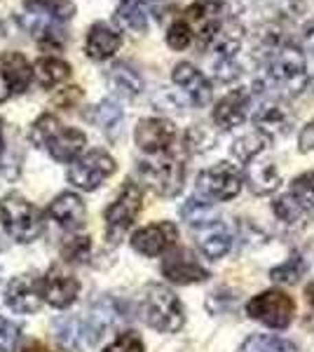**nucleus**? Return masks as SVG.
<instances>
[{
	"mask_svg": "<svg viewBox=\"0 0 314 352\" xmlns=\"http://www.w3.org/2000/svg\"><path fill=\"white\" fill-rule=\"evenodd\" d=\"M237 352H300V350L287 338L267 336V333H256V336H249L247 340H244Z\"/></svg>",
	"mask_w": 314,
	"mask_h": 352,
	"instance_id": "35",
	"label": "nucleus"
},
{
	"mask_svg": "<svg viewBox=\"0 0 314 352\" xmlns=\"http://www.w3.org/2000/svg\"><path fill=\"white\" fill-rule=\"evenodd\" d=\"M0 223L16 242H33L43 232V214L19 192H8L0 200Z\"/></svg>",
	"mask_w": 314,
	"mask_h": 352,
	"instance_id": "4",
	"label": "nucleus"
},
{
	"mask_svg": "<svg viewBox=\"0 0 314 352\" xmlns=\"http://www.w3.org/2000/svg\"><path fill=\"white\" fill-rule=\"evenodd\" d=\"M197 235H199L197 237L199 249H202L211 261L225 256L232 247V230L227 228L225 221H221V219L209 226H204V228H199Z\"/></svg>",
	"mask_w": 314,
	"mask_h": 352,
	"instance_id": "24",
	"label": "nucleus"
},
{
	"mask_svg": "<svg viewBox=\"0 0 314 352\" xmlns=\"http://www.w3.org/2000/svg\"><path fill=\"white\" fill-rule=\"evenodd\" d=\"M171 80H174L176 87H181V92L188 96L192 106H207L211 96H214V87H211L209 78L190 61L176 64L174 71H171Z\"/></svg>",
	"mask_w": 314,
	"mask_h": 352,
	"instance_id": "16",
	"label": "nucleus"
},
{
	"mask_svg": "<svg viewBox=\"0 0 314 352\" xmlns=\"http://www.w3.org/2000/svg\"><path fill=\"white\" fill-rule=\"evenodd\" d=\"M244 176L254 195H270L272 190L279 188V172L272 162H258L256 157L244 164Z\"/></svg>",
	"mask_w": 314,
	"mask_h": 352,
	"instance_id": "25",
	"label": "nucleus"
},
{
	"mask_svg": "<svg viewBox=\"0 0 314 352\" xmlns=\"http://www.w3.org/2000/svg\"><path fill=\"white\" fill-rule=\"evenodd\" d=\"M21 329L14 322L0 317V352H14L16 343H19Z\"/></svg>",
	"mask_w": 314,
	"mask_h": 352,
	"instance_id": "40",
	"label": "nucleus"
},
{
	"mask_svg": "<svg viewBox=\"0 0 314 352\" xmlns=\"http://www.w3.org/2000/svg\"><path fill=\"white\" fill-rule=\"evenodd\" d=\"M115 169H117V164L113 160V155L96 148V151L85 153L78 160H73L71 169H68V181L80 190L92 192L104 184L108 176L115 174Z\"/></svg>",
	"mask_w": 314,
	"mask_h": 352,
	"instance_id": "8",
	"label": "nucleus"
},
{
	"mask_svg": "<svg viewBox=\"0 0 314 352\" xmlns=\"http://www.w3.org/2000/svg\"><path fill=\"white\" fill-rule=\"evenodd\" d=\"M307 270V261L302 256L300 252H293L291 254L289 261H284L282 265L270 270V280L279 282V285H295Z\"/></svg>",
	"mask_w": 314,
	"mask_h": 352,
	"instance_id": "36",
	"label": "nucleus"
},
{
	"mask_svg": "<svg viewBox=\"0 0 314 352\" xmlns=\"http://www.w3.org/2000/svg\"><path fill=\"white\" fill-rule=\"evenodd\" d=\"M214 76L221 82H232L242 76V68L235 64V59H216L214 61Z\"/></svg>",
	"mask_w": 314,
	"mask_h": 352,
	"instance_id": "41",
	"label": "nucleus"
},
{
	"mask_svg": "<svg viewBox=\"0 0 314 352\" xmlns=\"http://www.w3.org/2000/svg\"><path fill=\"white\" fill-rule=\"evenodd\" d=\"M115 21L122 28H129L134 33L148 31V12L141 0H122L115 12Z\"/></svg>",
	"mask_w": 314,
	"mask_h": 352,
	"instance_id": "34",
	"label": "nucleus"
},
{
	"mask_svg": "<svg viewBox=\"0 0 314 352\" xmlns=\"http://www.w3.org/2000/svg\"><path fill=\"white\" fill-rule=\"evenodd\" d=\"M89 120H92L101 132H106L108 136H117L120 129H122V109L115 104L113 99H104L101 104H96L92 113H89Z\"/></svg>",
	"mask_w": 314,
	"mask_h": 352,
	"instance_id": "31",
	"label": "nucleus"
},
{
	"mask_svg": "<svg viewBox=\"0 0 314 352\" xmlns=\"http://www.w3.org/2000/svg\"><path fill=\"white\" fill-rule=\"evenodd\" d=\"M89 252H92L89 237H68V240L61 244V256H64L68 263H85V261L89 258Z\"/></svg>",
	"mask_w": 314,
	"mask_h": 352,
	"instance_id": "37",
	"label": "nucleus"
},
{
	"mask_svg": "<svg viewBox=\"0 0 314 352\" xmlns=\"http://www.w3.org/2000/svg\"><path fill=\"white\" fill-rule=\"evenodd\" d=\"M242 190V172L232 162H218L197 176V192L204 200L227 202Z\"/></svg>",
	"mask_w": 314,
	"mask_h": 352,
	"instance_id": "10",
	"label": "nucleus"
},
{
	"mask_svg": "<svg viewBox=\"0 0 314 352\" xmlns=\"http://www.w3.org/2000/svg\"><path fill=\"white\" fill-rule=\"evenodd\" d=\"M104 352H144V340H141L139 333L124 331V333H120Z\"/></svg>",
	"mask_w": 314,
	"mask_h": 352,
	"instance_id": "39",
	"label": "nucleus"
},
{
	"mask_svg": "<svg viewBox=\"0 0 314 352\" xmlns=\"http://www.w3.org/2000/svg\"><path fill=\"white\" fill-rule=\"evenodd\" d=\"M3 146H5V139H3V120H0V155H3Z\"/></svg>",
	"mask_w": 314,
	"mask_h": 352,
	"instance_id": "47",
	"label": "nucleus"
},
{
	"mask_svg": "<svg viewBox=\"0 0 314 352\" xmlns=\"http://www.w3.org/2000/svg\"><path fill=\"white\" fill-rule=\"evenodd\" d=\"M247 312L251 320L270 329H287L293 322L295 303L284 292H262L247 303Z\"/></svg>",
	"mask_w": 314,
	"mask_h": 352,
	"instance_id": "9",
	"label": "nucleus"
},
{
	"mask_svg": "<svg viewBox=\"0 0 314 352\" xmlns=\"http://www.w3.org/2000/svg\"><path fill=\"white\" fill-rule=\"evenodd\" d=\"M144 204V192L134 181H127L115 197V202L106 209V240L115 244L136 221Z\"/></svg>",
	"mask_w": 314,
	"mask_h": 352,
	"instance_id": "6",
	"label": "nucleus"
},
{
	"mask_svg": "<svg viewBox=\"0 0 314 352\" xmlns=\"http://www.w3.org/2000/svg\"><path fill=\"white\" fill-rule=\"evenodd\" d=\"M302 36H305L307 47H312V50H314V19L310 21V24L305 26V31H302Z\"/></svg>",
	"mask_w": 314,
	"mask_h": 352,
	"instance_id": "44",
	"label": "nucleus"
},
{
	"mask_svg": "<svg viewBox=\"0 0 314 352\" xmlns=\"http://www.w3.org/2000/svg\"><path fill=\"white\" fill-rule=\"evenodd\" d=\"M270 146H272L270 136H267L265 132H260V129H256V132L239 136L235 144H232L230 155L235 157L239 164H247L251 160H256V157H260L262 153L270 148Z\"/></svg>",
	"mask_w": 314,
	"mask_h": 352,
	"instance_id": "29",
	"label": "nucleus"
},
{
	"mask_svg": "<svg viewBox=\"0 0 314 352\" xmlns=\"http://www.w3.org/2000/svg\"><path fill=\"white\" fill-rule=\"evenodd\" d=\"M16 21H19L40 45H45V47H56V50L64 47L66 31L61 28L59 21L49 19V16H43V14H31V12L16 16Z\"/></svg>",
	"mask_w": 314,
	"mask_h": 352,
	"instance_id": "23",
	"label": "nucleus"
},
{
	"mask_svg": "<svg viewBox=\"0 0 314 352\" xmlns=\"http://www.w3.org/2000/svg\"><path fill=\"white\" fill-rule=\"evenodd\" d=\"M307 298H310V303H312V308H314V285L307 287Z\"/></svg>",
	"mask_w": 314,
	"mask_h": 352,
	"instance_id": "46",
	"label": "nucleus"
},
{
	"mask_svg": "<svg viewBox=\"0 0 314 352\" xmlns=\"http://www.w3.org/2000/svg\"><path fill=\"white\" fill-rule=\"evenodd\" d=\"M47 214H49V219L56 221V223L66 230H80L85 226V219H87L85 202L80 200L76 192H61L59 197H54Z\"/></svg>",
	"mask_w": 314,
	"mask_h": 352,
	"instance_id": "20",
	"label": "nucleus"
},
{
	"mask_svg": "<svg viewBox=\"0 0 314 352\" xmlns=\"http://www.w3.org/2000/svg\"><path fill=\"white\" fill-rule=\"evenodd\" d=\"M120 320H124V310L115 298H101L99 303H94L89 317L85 320L89 345H94L96 340L104 336L111 327H115Z\"/></svg>",
	"mask_w": 314,
	"mask_h": 352,
	"instance_id": "19",
	"label": "nucleus"
},
{
	"mask_svg": "<svg viewBox=\"0 0 314 352\" xmlns=\"http://www.w3.org/2000/svg\"><path fill=\"white\" fill-rule=\"evenodd\" d=\"M141 315L146 324L159 333H176L186 324V312L179 296L162 285H150L144 292Z\"/></svg>",
	"mask_w": 314,
	"mask_h": 352,
	"instance_id": "3",
	"label": "nucleus"
},
{
	"mask_svg": "<svg viewBox=\"0 0 314 352\" xmlns=\"http://www.w3.org/2000/svg\"><path fill=\"white\" fill-rule=\"evenodd\" d=\"M307 212H314V172L295 176L289 190L275 200V214L284 223H295Z\"/></svg>",
	"mask_w": 314,
	"mask_h": 352,
	"instance_id": "11",
	"label": "nucleus"
},
{
	"mask_svg": "<svg viewBox=\"0 0 314 352\" xmlns=\"http://www.w3.org/2000/svg\"><path fill=\"white\" fill-rule=\"evenodd\" d=\"M80 294V282L71 272L61 268H49L47 275L43 277V300H47L52 308L64 310L68 305L76 303Z\"/></svg>",
	"mask_w": 314,
	"mask_h": 352,
	"instance_id": "17",
	"label": "nucleus"
},
{
	"mask_svg": "<svg viewBox=\"0 0 314 352\" xmlns=\"http://www.w3.org/2000/svg\"><path fill=\"white\" fill-rule=\"evenodd\" d=\"M24 8L26 12L49 16L59 24L76 16V3L73 0H24Z\"/></svg>",
	"mask_w": 314,
	"mask_h": 352,
	"instance_id": "32",
	"label": "nucleus"
},
{
	"mask_svg": "<svg viewBox=\"0 0 314 352\" xmlns=\"http://www.w3.org/2000/svg\"><path fill=\"white\" fill-rule=\"evenodd\" d=\"M262 59V80L265 89H279L282 94L298 96L310 82L307 76V59L305 52L293 38H289L282 28L272 26L262 36L260 47Z\"/></svg>",
	"mask_w": 314,
	"mask_h": 352,
	"instance_id": "1",
	"label": "nucleus"
},
{
	"mask_svg": "<svg viewBox=\"0 0 314 352\" xmlns=\"http://www.w3.org/2000/svg\"><path fill=\"white\" fill-rule=\"evenodd\" d=\"M31 141L40 148H47L49 155L56 162H73L78 160V155L82 153L87 136L76 127H61V122L56 120L52 113L40 116L31 127Z\"/></svg>",
	"mask_w": 314,
	"mask_h": 352,
	"instance_id": "2",
	"label": "nucleus"
},
{
	"mask_svg": "<svg viewBox=\"0 0 314 352\" xmlns=\"http://www.w3.org/2000/svg\"><path fill=\"white\" fill-rule=\"evenodd\" d=\"M54 336L59 340L61 348H66L71 352H80L89 345L85 320H78V317H61L54 324Z\"/></svg>",
	"mask_w": 314,
	"mask_h": 352,
	"instance_id": "27",
	"label": "nucleus"
},
{
	"mask_svg": "<svg viewBox=\"0 0 314 352\" xmlns=\"http://www.w3.org/2000/svg\"><path fill=\"white\" fill-rule=\"evenodd\" d=\"M230 16V8L223 0H195L186 10L181 19L186 21L192 33V41H197L202 47H207L223 21Z\"/></svg>",
	"mask_w": 314,
	"mask_h": 352,
	"instance_id": "7",
	"label": "nucleus"
},
{
	"mask_svg": "<svg viewBox=\"0 0 314 352\" xmlns=\"http://www.w3.org/2000/svg\"><path fill=\"white\" fill-rule=\"evenodd\" d=\"M251 118V89H235L216 104L214 122L221 129H235Z\"/></svg>",
	"mask_w": 314,
	"mask_h": 352,
	"instance_id": "18",
	"label": "nucleus"
},
{
	"mask_svg": "<svg viewBox=\"0 0 314 352\" xmlns=\"http://www.w3.org/2000/svg\"><path fill=\"white\" fill-rule=\"evenodd\" d=\"M0 33H3V21H0Z\"/></svg>",
	"mask_w": 314,
	"mask_h": 352,
	"instance_id": "48",
	"label": "nucleus"
},
{
	"mask_svg": "<svg viewBox=\"0 0 314 352\" xmlns=\"http://www.w3.org/2000/svg\"><path fill=\"white\" fill-rule=\"evenodd\" d=\"M176 240H179V228L171 221H159V223L136 230L131 235V247L144 256H159L174 247Z\"/></svg>",
	"mask_w": 314,
	"mask_h": 352,
	"instance_id": "15",
	"label": "nucleus"
},
{
	"mask_svg": "<svg viewBox=\"0 0 314 352\" xmlns=\"http://www.w3.org/2000/svg\"><path fill=\"white\" fill-rule=\"evenodd\" d=\"M139 176L153 192H157L162 197H174L181 192L186 181L183 157L167 151V153H159L155 160H141Z\"/></svg>",
	"mask_w": 314,
	"mask_h": 352,
	"instance_id": "5",
	"label": "nucleus"
},
{
	"mask_svg": "<svg viewBox=\"0 0 314 352\" xmlns=\"http://www.w3.org/2000/svg\"><path fill=\"white\" fill-rule=\"evenodd\" d=\"M0 68L8 76L10 85H12V94L26 92V87L31 85L33 68L28 64V59L19 52H5L0 56Z\"/></svg>",
	"mask_w": 314,
	"mask_h": 352,
	"instance_id": "26",
	"label": "nucleus"
},
{
	"mask_svg": "<svg viewBox=\"0 0 314 352\" xmlns=\"http://www.w3.org/2000/svg\"><path fill=\"white\" fill-rule=\"evenodd\" d=\"M106 78H108V85L113 87V92L124 96V99H134V96L141 94V89H144V78L127 64H113Z\"/></svg>",
	"mask_w": 314,
	"mask_h": 352,
	"instance_id": "28",
	"label": "nucleus"
},
{
	"mask_svg": "<svg viewBox=\"0 0 314 352\" xmlns=\"http://www.w3.org/2000/svg\"><path fill=\"white\" fill-rule=\"evenodd\" d=\"M181 217H183V221L190 228H204V226H209V223H214V221H218V212L214 209V204L207 202L204 197H190L186 204H183V209H181Z\"/></svg>",
	"mask_w": 314,
	"mask_h": 352,
	"instance_id": "33",
	"label": "nucleus"
},
{
	"mask_svg": "<svg viewBox=\"0 0 314 352\" xmlns=\"http://www.w3.org/2000/svg\"><path fill=\"white\" fill-rule=\"evenodd\" d=\"M10 96H12V85H10L8 76L3 73V68H0V104H3V101H8Z\"/></svg>",
	"mask_w": 314,
	"mask_h": 352,
	"instance_id": "43",
	"label": "nucleus"
},
{
	"mask_svg": "<svg viewBox=\"0 0 314 352\" xmlns=\"http://www.w3.org/2000/svg\"><path fill=\"white\" fill-rule=\"evenodd\" d=\"M33 76L38 78V82L45 89H52L71 78V64H66L64 59H56V56H45L33 66Z\"/></svg>",
	"mask_w": 314,
	"mask_h": 352,
	"instance_id": "30",
	"label": "nucleus"
},
{
	"mask_svg": "<svg viewBox=\"0 0 314 352\" xmlns=\"http://www.w3.org/2000/svg\"><path fill=\"white\" fill-rule=\"evenodd\" d=\"M176 127L171 120L164 118H146L136 124L134 129V141L141 151L148 155H159V153L171 151V146L176 144Z\"/></svg>",
	"mask_w": 314,
	"mask_h": 352,
	"instance_id": "12",
	"label": "nucleus"
},
{
	"mask_svg": "<svg viewBox=\"0 0 314 352\" xmlns=\"http://www.w3.org/2000/svg\"><path fill=\"white\" fill-rule=\"evenodd\" d=\"M192 43L195 41H192V33H190V28H188V24L183 19H176L167 31V45L171 50H176V52H183Z\"/></svg>",
	"mask_w": 314,
	"mask_h": 352,
	"instance_id": "38",
	"label": "nucleus"
},
{
	"mask_svg": "<svg viewBox=\"0 0 314 352\" xmlns=\"http://www.w3.org/2000/svg\"><path fill=\"white\" fill-rule=\"evenodd\" d=\"M5 300L14 312L21 315H33L43 305V277L36 272H26V275L14 277L8 285Z\"/></svg>",
	"mask_w": 314,
	"mask_h": 352,
	"instance_id": "13",
	"label": "nucleus"
},
{
	"mask_svg": "<svg viewBox=\"0 0 314 352\" xmlns=\"http://www.w3.org/2000/svg\"><path fill=\"white\" fill-rule=\"evenodd\" d=\"M162 275L174 285H197L209 280V270L195 258L190 249H176L162 261Z\"/></svg>",
	"mask_w": 314,
	"mask_h": 352,
	"instance_id": "14",
	"label": "nucleus"
},
{
	"mask_svg": "<svg viewBox=\"0 0 314 352\" xmlns=\"http://www.w3.org/2000/svg\"><path fill=\"white\" fill-rule=\"evenodd\" d=\"M298 148H300V153L314 151V120L307 122L305 127L300 129V134H298Z\"/></svg>",
	"mask_w": 314,
	"mask_h": 352,
	"instance_id": "42",
	"label": "nucleus"
},
{
	"mask_svg": "<svg viewBox=\"0 0 314 352\" xmlns=\"http://www.w3.org/2000/svg\"><path fill=\"white\" fill-rule=\"evenodd\" d=\"M24 352H52L49 348H45V345H40V343H31Z\"/></svg>",
	"mask_w": 314,
	"mask_h": 352,
	"instance_id": "45",
	"label": "nucleus"
},
{
	"mask_svg": "<svg viewBox=\"0 0 314 352\" xmlns=\"http://www.w3.org/2000/svg\"><path fill=\"white\" fill-rule=\"evenodd\" d=\"M242 41H244V28L235 16L230 14L221 24V28L216 31V36L211 38L204 50H207V52H214L216 59H235L237 52L242 50Z\"/></svg>",
	"mask_w": 314,
	"mask_h": 352,
	"instance_id": "22",
	"label": "nucleus"
},
{
	"mask_svg": "<svg viewBox=\"0 0 314 352\" xmlns=\"http://www.w3.org/2000/svg\"><path fill=\"white\" fill-rule=\"evenodd\" d=\"M120 45H122V36H120V31L104 24V21H96L87 33L85 52H87L89 59H94V61H106L117 52Z\"/></svg>",
	"mask_w": 314,
	"mask_h": 352,
	"instance_id": "21",
	"label": "nucleus"
}]
</instances>
